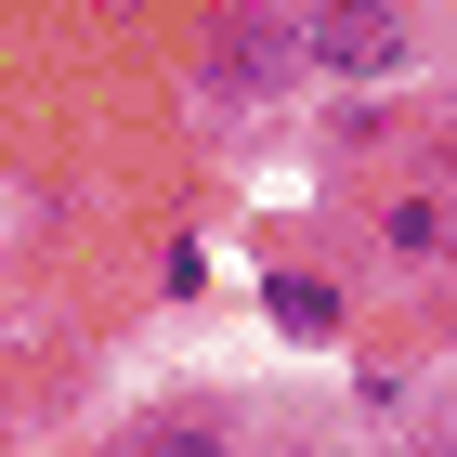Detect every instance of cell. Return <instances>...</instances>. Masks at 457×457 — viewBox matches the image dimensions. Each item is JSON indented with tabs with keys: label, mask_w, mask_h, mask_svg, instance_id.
I'll return each instance as SVG.
<instances>
[{
	"label": "cell",
	"mask_w": 457,
	"mask_h": 457,
	"mask_svg": "<svg viewBox=\"0 0 457 457\" xmlns=\"http://www.w3.org/2000/svg\"><path fill=\"white\" fill-rule=\"evenodd\" d=\"M301 53L340 66V79H392L405 66V13H392V0H327L314 27H301Z\"/></svg>",
	"instance_id": "obj_1"
},
{
	"label": "cell",
	"mask_w": 457,
	"mask_h": 457,
	"mask_svg": "<svg viewBox=\"0 0 457 457\" xmlns=\"http://www.w3.org/2000/svg\"><path fill=\"white\" fill-rule=\"evenodd\" d=\"M131 457H236V445H222L210 419H144V431H131Z\"/></svg>",
	"instance_id": "obj_2"
},
{
	"label": "cell",
	"mask_w": 457,
	"mask_h": 457,
	"mask_svg": "<svg viewBox=\"0 0 457 457\" xmlns=\"http://www.w3.org/2000/svg\"><path fill=\"white\" fill-rule=\"evenodd\" d=\"M275 314H287V327H301V340H327V314H340V301H327V287H314V275H275Z\"/></svg>",
	"instance_id": "obj_3"
},
{
	"label": "cell",
	"mask_w": 457,
	"mask_h": 457,
	"mask_svg": "<svg viewBox=\"0 0 457 457\" xmlns=\"http://www.w3.org/2000/svg\"><path fill=\"white\" fill-rule=\"evenodd\" d=\"M445 262H457V210H445Z\"/></svg>",
	"instance_id": "obj_4"
}]
</instances>
